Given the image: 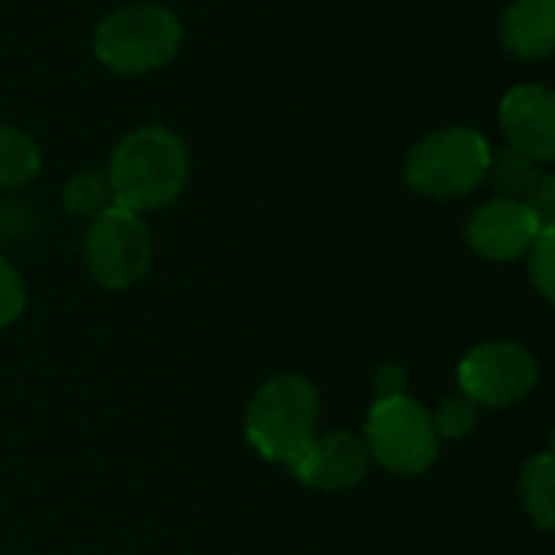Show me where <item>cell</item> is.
Returning a JSON list of instances; mask_svg holds the SVG:
<instances>
[{
	"instance_id": "7a4b0ae2",
	"label": "cell",
	"mask_w": 555,
	"mask_h": 555,
	"mask_svg": "<svg viewBox=\"0 0 555 555\" xmlns=\"http://www.w3.org/2000/svg\"><path fill=\"white\" fill-rule=\"evenodd\" d=\"M319 420L322 400L315 384L302 374H276L250 397L244 433L260 459L293 468L319 436Z\"/></svg>"
},
{
	"instance_id": "e0dca14e",
	"label": "cell",
	"mask_w": 555,
	"mask_h": 555,
	"mask_svg": "<svg viewBox=\"0 0 555 555\" xmlns=\"http://www.w3.org/2000/svg\"><path fill=\"white\" fill-rule=\"evenodd\" d=\"M527 276L543 302L555 299V228H546L527 250Z\"/></svg>"
},
{
	"instance_id": "6da1fadb",
	"label": "cell",
	"mask_w": 555,
	"mask_h": 555,
	"mask_svg": "<svg viewBox=\"0 0 555 555\" xmlns=\"http://www.w3.org/2000/svg\"><path fill=\"white\" fill-rule=\"evenodd\" d=\"M104 172L114 192V205L146 215L172 205L185 192L192 156L176 130L163 124H146L130 130L114 146Z\"/></svg>"
},
{
	"instance_id": "277c9868",
	"label": "cell",
	"mask_w": 555,
	"mask_h": 555,
	"mask_svg": "<svg viewBox=\"0 0 555 555\" xmlns=\"http://www.w3.org/2000/svg\"><path fill=\"white\" fill-rule=\"evenodd\" d=\"M491 143L475 127H439L416 140L403 159V182L423 198H465L485 185Z\"/></svg>"
},
{
	"instance_id": "4fadbf2b",
	"label": "cell",
	"mask_w": 555,
	"mask_h": 555,
	"mask_svg": "<svg viewBox=\"0 0 555 555\" xmlns=\"http://www.w3.org/2000/svg\"><path fill=\"white\" fill-rule=\"evenodd\" d=\"M42 172V150L39 143L13 127L0 124V189H23Z\"/></svg>"
},
{
	"instance_id": "52a82bcc",
	"label": "cell",
	"mask_w": 555,
	"mask_h": 555,
	"mask_svg": "<svg viewBox=\"0 0 555 555\" xmlns=\"http://www.w3.org/2000/svg\"><path fill=\"white\" fill-rule=\"evenodd\" d=\"M540 384L537 358L511 338L475 345L459 364V387L478 406L504 410L527 400Z\"/></svg>"
},
{
	"instance_id": "30bf717a",
	"label": "cell",
	"mask_w": 555,
	"mask_h": 555,
	"mask_svg": "<svg viewBox=\"0 0 555 555\" xmlns=\"http://www.w3.org/2000/svg\"><path fill=\"white\" fill-rule=\"evenodd\" d=\"M498 124L507 146L533 156L537 163L555 159V94L546 85H517L501 98Z\"/></svg>"
},
{
	"instance_id": "ac0fdd59",
	"label": "cell",
	"mask_w": 555,
	"mask_h": 555,
	"mask_svg": "<svg viewBox=\"0 0 555 555\" xmlns=\"http://www.w3.org/2000/svg\"><path fill=\"white\" fill-rule=\"evenodd\" d=\"M26 309V283L20 276V270L0 257V328L13 325Z\"/></svg>"
},
{
	"instance_id": "5bb4252c",
	"label": "cell",
	"mask_w": 555,
	"mask_h": 555,
	"mask_svg": "<svg viewBox=\"0 0 555 555\" xmlns=\"http://www.w3.org/2000/svg\"><path fill=\"white\" fill-rule=\"evenodd\" d=\"M520 504L540 530L555 527V459L543 452L520 472Z\"/></svg>"
},
{
	"instance_id": "3957f363",
	"label": "cell",
	"mask_w": 555,
	"mask_h": 555,
	"mask_svg": "<svg viewBox=\"0 0 555 555\" xmlns=\"http://www.w3.org/2000/svg\"><path fill=\"white\" fill-rule=\"evenodd\" d=\"M182 20L163 3H127L94 29V59L114 75H146L169 65L182 49Z\"/></svg>"
},
{
	"instance_id": "2e32d148",
	"label": "cell",
	"mask_w": 555,
	"mask_h": 555,
	"mask_svg": "<svg viewBox=\"0 0 555 555\" xmlns=\"http://www.w3.org/2000/svg\"><path fill=\"white\" fill-rule=\"evenodd\" d=\"M433 416V429L439 439H465L478 429V416H481V406L475 400H468L465 393H455V397H446L439 403Z\"/></svg>"
},
{
	"instance_id": "ba28073f",
	"label": "cell",
	"mask_w": 555,
	"mask_h": 555,
	"mask_svg": "<svg viewBox=\"0 0 555 555\" xmlns=\"http://www.w3.org/2000/svg\"><path fill=\"white\" fill-rule=\"evenodd\" d=\"M543 231L546 228L540 224V218L530 211L527 202H511L498 195L481 202L465 221V241L472 254L491 263L524 260Z\"/></svg>"
},
{
	"instance_id": "8992f818",
	"label": "cell",
	"mask_w": 555,
	"mask_h": 555,
	"mask_svg": "<svg viewBox=\"0 0 555 555\" xmlns=\"http://www.w3.org/2000/svg\"><path fill=\"white\" fill-rule=\"evenodd\" d=\"M81 257L104 289H130L140 283L153 260V237L143 215L111 205L91 218L81 237Z\"/></svg>"
},
{
	"instance_id": "8fae6325",
	"label": "cell",
	"mask_w": 555,
	"mask_h": 555,
	"mask_svg": "<svg viewBox=\"0 0 555 555\" xmlns=\"http://www.w3.org/2000/svg\"><path fill=\"white\" fill-rule=\"evenodd\" d=\"M501 49L520 62L550 59L555 46V0H511L498 23Z\"/></svg>"
},
{
	"instance_id": "9a60e30c",
	"label": "cell",
	"mask_w": 555,
	"mask_h": 555,
	"mask_svg": "<svg viewBox=\"0 0 555 555\" xmlns=\"http://www.w3.org/2000/svg\"><path fill=\"white\" fill-rule=\"evenodd\" d=\"M62 202L72 215L78 218H98L101 211H107L114 205V192H111V182H107V172L101 169H81L75 172L65 189H62Z\"/></svg>"
},
{
	"instance_id": "5b68a950",
	"label": "cell",
	"mask_w": 555,
	"mask_h": 555,
	"mask_svg": "<svg viewBox=\"0 0 555 555\" xmlns=\"http://www.w3.org/2000/svg\"><path fill=\"white\" fill-rule=\"evenodd\" d=\"M361 439L367 446L371 462L400 478L426 475L436 465L442 442L433 429L429 410L410 393L374 400Z\"/></svg>"
},
{
	"instance_id": "ffe728a7",
	"label": "cell",
	"mask_w": 555,
	"mask_h": 555,
	"mask_svg": "<svg viewBox=\"0 0 555 555\" xmlns=\"http://www.w3.org/2000/svg\"><path fill=\"white\" fill-rule=\"evenodd\" d=\"M410 387V377H406V367L400 364H384L374 377V393L377 400H390V397H403Z\"/></svg>"
},
{
	"instance_id": "7c38bea8",
	"label": "cell",
	"mask_w": 555,
	"mask_h": 555,
	"mask_svg": "<svg viewBox=\"0 0 555 555\" xmlns=\"http://www.w3.org/2000/svg\"><path fill=\"white\" fill-rule=\"evenodd\" d=\"M543 176H546L543 163H537L533 156H527V153H520L514 146H501V150H491V163H488L485 182H491L498 198L527 202Z\"/></svg>"
},
{
	"instance_id": "d6986e66",
	"label": "cell",
	"mask_w": 555,
	"mask_h": 555,
	"mask_svg": "<svg viewBox=\"0 0 555 555\" xmlns=\"http://www.w3.org/2000/svg\"><path fill=\"white\" fill-rule=\"evenodd\" d=\"M527 205H530V211L540 218V224L543 228H555V176H543L540 179V185L533 189V195L527 198Z\"/></svg>"
},
{
	"instance_id": "9c48e42d",
	"label": "cell",
	"mask_w": 555,
	"mask_h": 555,
	"mask_svg": "<svg viewBox=\"0 0 555 555\" xmlns=\"http://www.w3.org/2000/svg\"><path fill=\"white\" fill-rule=\"evenodd\" d=\"M371 455L361 436L351 433H319L312 446L289 468L296 481L315 491H351L371 475Z\"/></svg>"
}]
</instances>
